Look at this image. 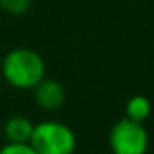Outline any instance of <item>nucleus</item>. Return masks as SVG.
I'll return each mask as SVG.
<instances>
[{
  "label": "nucleus",
  "instance_id": "1a4fd4ad",
  "mask_svg": "<svg viewBox=\"0 0 154 154\" xmlns=\"http://www.w3.org/2000/svg\"><path fill=\"white\" fill-rule=\"evenodd\" d=\"M0 94H2V83H0Z\"/></svg>",
  "mask_w": 154,
  "mask_h": 154
},
{
  "label": "nucleus",
  "instance_id": "f03ea898",
  "mask_svg": "<svg viewBox=\"0 0 154 154\" xmlns=\"http://www.w3.org/2000/svg\"><path fill=\"white\" fill-rule=\"evenodd\" d=\"M30 146L37 154H73L76 149V136L68 124L47 119L33 126Z\"/></svg>",
  "mask_w": 154,
  "mask_h": 154
},
{
  "label": "nucleus",
  "instance_id": "0eeeda50",
  "mask_svg": "<svg viewBox=\"0 0 154 154\" xmlns=\"http://www.w3.org/2000/svg\"><path fill=\"white\" fill-rule=\"evenodd\" d=\"M30 7L32 0H0V8L10 15H23Z\"/></svg>",
  "mask_w": 154,
  "mask_h": 154
},
{
  "label": "nucleus",
  "instance_id": "f257e3e1",
  "mask_svg": "<svg viewBox=\"0 0 154 154\" xmlns=\"http://www.w3.org/2000/svg\"><path fill=\"white\" fill-rule=\"evenodd\" d=\"M45 73V60L32 48H14L2 61V75L5 81L17 90H33L47 76Z\"/></svg>",
  "mask_w": 154,
  "mask_h": 154
},
{
  "label": "nucleus",
  "instance_id": "423d86ee",
  "mask_svg": "<svg viewBox=\"0 0 154 154\" xmlns=\"http://www.w3.org/2000/svg\"><path fill=\"white\" fill-rule=\"evenodd\" d=\"M151 114V101L147 100L143 94H136L131 100H128L126 103V118L134 121H139V123H144V121L149 118Z\"/></svg>",
  "mask_w": 154,
  "mask_h": 154
},
{
  "label": "nucleus",
  "instance_id": "7ed1b4c3",
  "mask_svg": "<svg viewBox=\"0 0 154 154\" xmlns=\"http://www.w3.org/2000/svg\"><path fill=\"white\" fill-rule=\"evenodd\" d=\"M109 147L113 154H146L149 134L143 123L124 116L109 131Z\"/></svg>",
  "mask_w": 154,
  "mask_h": 154
},
{
  "label": "nucleus",
  "instance_id": "6e6552de",
  "mask_svg": "<svg viewBox=\"0 0 154 154\" xmlns=\"http://www.w3.org/2000/svg\"><path fill=\"white\" fill-rule=\"evenodd\" d=\"M0 154H37L30 143H7L0 147Z\"/></svg>",
  "mask_w": 154,
  "mask_h": 154
},
{
  "label": "nucleus",
  "instance_id": "20e7f679",
  "mask_svg": "<svg viewBox=\"0 0 154 154\" xmlns=\"http://www.w3.org/2000/svg\"><path fill=\"white\" fill-rule=\"evenodd\" d=\"M33 98L42 109H58L65 101V88L58 80L45 76L33 88Z\"/></svg>",
  "mask_w": 154,
  "mask_h": 154
},
{
  "label": "nucleus",
  "instance_id": "39448f33",
  "mask_svg": "<svg viewBox=\"0 0 154 154\" xmlns=\"http://www.w3.org/2000/svg\"><path fill=\"white\" fill-rule=\"evenodd\" d=\"M35 123L27 116L15 114L10 116L4 124V134L7 143H30Z\"/></svg>",
  "mask_w": 154,
  "mask_h": 154
}]
</instances>
